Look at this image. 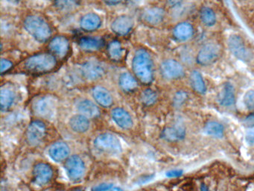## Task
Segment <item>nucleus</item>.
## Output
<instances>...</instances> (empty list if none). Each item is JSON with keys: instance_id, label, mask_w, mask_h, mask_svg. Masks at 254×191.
I'll return each mask as SVG.
<instances>
[{"instance_id": "obj_16", "label": "nucleus", "mask_w": 254, "mask_h": 191, "mask_svg": "<svg viewBox=\"0 0 254 191\" xmlns=\"http://www.w3.org/2000/svg\"><path fill=\"white\" fill-rule=\"evenodd\" d=\"M70 149L64 142H56L49 149V156L52 160L59 163L69 158Z\"/></svg>"}, {"instance_id": "obj_34", "label": "nucleus", "mask_w": 254, "mask_h": 191, "mask_svg": "<svg viewBox=\"0 0 254 191\" xmlns=\"http://www.w3.org/2000/svg\"><path fill=\"white\" fill-rule=\"evenodd\" d=\"M188 94L183 91L176 93L173 99V104L175 108H180L188 99Z\"/></svg>"}, {"instance_id": "obj_5", "label": "nucleus", "mask_w": 254, "mask_h": 191, "mask_svg": "<svg viewBox=\"0 0 254 191\" xmlns=\"http://www.w3.org/2000/svg\"><path fill=\"white\" fill-rule=\"evenodd\" d=\"M96 150L107 154H119L122 151L120 140L116 136L111 133L99 134L94 140Z\"/></svg>"}, {"instance_id": "obj_14", "label": "nucleus", "mask_w": 254, "mask_h": 191, "mask_svg": "<svg viewBox=\"0 0 254 191\" xmlns=\"http://www.w3.org/2000/svg\"><path fill=\"white\" fill-rule=\"evenodd\" d=\"M70 44L69 40L64 36L58 35L50 40L49 49L50 52L58 59H63L67 56Z\"/></svg>"}, {"instance_id": "obj_38", "label": "nucleus", "mask_w": 254, "mask_h": 191, "mask_svg": "<svg viewBox=\"0 0 254 191\" xmlns=\"http://www.w3.org/2000/svg\"><path fill=\"white\" fill-rule=\"evenodd\" d=\"M12 66L13 64L10 61L5 59H1V73L3 74V73H6L7 71L9 70L12 67Z\"/></svg>"}, {"instance_id": "obj_42", "label": "nucleus", "mask_w": 254, "mask_h": 191, "mask_svg": "<svg viewBox=\"0 0 254 191\" xmlns=\"http://www.w3.org/2000/svg\"><path fill=\"white\" fill-rule=\"evenodd\" d=\"M105 4L108 5H116L121 3L123 0H103Z\"/></svg>"}, {"instance_id": "obj_3", "label": "nucleus", "mask_w": 254, "mask_h": 191, "mask_svg": "<svg viewBox=\"0 0 254 191\" xmlns=\"http://www.w3.org/2000/svg\"><path fill=\"white\" fill-rule=\"evenodd\" d=\"M27 70L34 73H48L57 65L56 56L50 53H38L30 56L25 62Z\"/></svg>"}, {"instance_id": "obj_35", "label": "nucleus", "mask_w": 254, "mask_h": 191, "mask_svg": "<svg viewBox=\"0 0 254 191\" xmlns=\"http://www.w3.org/2000/svg\"><path fill=\"white\" fill-rule=\"evenodd\" d=\"M244 103L247 109L254 111V91H248L244 96Z\"/></svg>"}, {"instance_id": "obj_10", "label": "nucleus", "mask_w": 254, "mask_h": 191, "mask_svg": "<svg viewBox=\"0 0 254 191\" xmlns=\"http://www.w3.org/2000/svg\"><path fill=\"white\" fill-rule=\"evenodd\" d=\"M160 73L165 79L176 80L184 76L185 70L180 62L174 59H167L160 65Z\"/></svg>"}, {"instance_id": "obj_27", "label": "nucleus", "mask_w": 254, "mask_h": 191, "mask_svg": "<svg viewBox=\"0 0 254 191\" xmlns=\"http://www.w3.org/2000/svg\"><path fill=\"white\" fill-rule=\"evenodd\" d=\"M79 46L85 51H97L103 46V41L101 39L96 37H85L79 40Z\"/></svg>"}, {"instance_id": "obj_20", "label": "nucleus", "mask_w": 254, "mask_h": 191, "mask_svg": "<svg viewBox=\"0 0 254 191\" xmlns=\"http://www.w3.org/2000/svg\"><path fill=\"white\" fill-rule=\"evenodd\" d=\"M186 128L182 124L167 127L162 131L161 137L169 142H177L184 139Z\"/></svg>"}, {"instance_id": "obj_2", "label": "nucleus", "mask_w": 254, "mask_h": 191, "mask_svg": "<svg viewBox=\"0 0 254 191\" xmlns=\"http://www.w3.org/2000/svg\"><path fill=\"white\" fill-rule=\"evenodd\" d=\"M23 27L26 31L39 43H45L51 37L52 30L48 22L38 15L27 16Z\"/></svg>"}, {"instance_id": "obj_31", "label": "nucleus", "mask_w": 254, "mask_h": 191, "mask_svg": "<svg viewBox=\"0 0 254 191\" xmlns=\"http://www.w3.org/2000/svg\"><path fill=\"white\" fill-rule=\"evenodd\" d=\"M200 18L206 27H213L216 23V13L209 7H203L200 9Z\"/></svg>"}, {"instance_id": "obj_33", "label": "nucleus", "mask_w": 254, "mask_h": 191, "mask_svg": "<svg viewBox=\"0 0 254 191\" xmlns=\"http://www.w3.org/2000/svg\"><path fill=\"white\" fill-rule=\"evenodd\" d=\"M157 100V94L155 91L151 89H146L141 94V101H142L143 105L146 106H151V105L155 104Z\"/></svg>"}, {"instance_id": "obj_15", "label": "nucleus", "mask_w": 254, "mask_h": 191, "mask_svg": "<svg viewBox=\"0 0 254 191\" xmlns=\"http://www.w3.org/2000/svg\"><path fill=\"white\" fill-rule=\"evenodd\" d=\"M111 117L115 124L124 130H129L134 126L133 119L129 113L122 108H115L111 111Z\"/></svg>"}, {"instance_id": "obj_39", "label": "nucleus", "mask_w": 254, "mask_h": 191, "mask_svg": "<svg viewBox=\"0 0 254 191\" xmlns=\"http://www.w3.org/2000/svg\"><path fill=\"white\" fill-rule=\"evenodd\" d=\"M183 170H170L167 173V176L169 178H178L183 175Z\"/></svg>"}, {"instance_id": "obj_41", "label": "nucleus", "mask_w": 254, "mask_h": 191, "mask_svg": "<svg viewBox=\"0 0 254 191\" xmlns=\"http://www.w3.org/2000/svg\"><path fill=\"white\" fill-rule=\"evenodd\" d=\"M183 2V0H167V3L171 8H176L180 6Z\"/></svg>"}, {"instance_id": "obj_24", "label": "nucleus", "mask_w": 254, "mask_h": 191, "mask_svg": "<svg viewBox=\"0 0 254 191\" xmlns=\"http://www.w3.org/2000/svg\"><path fill=\"white\" fill-rule=\"evenodd\" d=\"M16 93L10 87H2L0 91V106L2 111H6L15 102Z\"/></svg>"}, {"instance_id": "obj_9", "label": "nucleus", "mask_w": 254, "mask_h": 191, "mask_svg": "<svg viewBox=\"0 0 254 191\" xmlns=\"http://www.w3.org/2000/svg\"><path fill=\"white\" fill-rule=\"evenodd\" d=\"M46 135V125L40 121H32L28 125L26 134L27 143L32 147H37L43 143Z\"/></svg>"}, {"instance_id": "obj_40", "label": "nucleus", "mask_w": 254, "mask_h": 191, "mask_svg": "<svg viewBox=\"0 0 254 191\" xmlns=\"http://www.w3.org/2000/svg\"><path fill=\"white\" fill-rule=\"evenodd\" d=\"M245 124L249 127H254V112L245 118Z\"/></svg>"}, {"instance_id": "obj_44", "label": "nucleus", "mask_w": 254, "mask_h": 191, "mask_svg": "<svg viewBox=\"0 0 254 191\" xmlns=\"http://www.w3.org/2000/svg\"><path fill=\"white\" fill-rule=\"evenodd\" d=\"M8 2H11V3L13 4H18L20 2H21L23 0H6Z\"/></svg>"}, {"instance_id": "obj_17", "label": "nucleus", "mask_w": 254, "mask_h": 191, "mask_svg": "<svg viewBox=\"0 0 254 191\" xmlns=\"http://www.w3.org/2000/svg\"><path fill=\"white\" fill-rule=\"evenodd\" d=\"M195 30L188 22H181L173 29L172 34L177 41L184 42L190 40L194 35Z\"/></svg>"}, {"instance_id": "obj_22", "label": "nucleus", "mask_w": 254, "mask_h": 191, "mask_svg": "<svg viewBox=\"0 0 254 191\" xmlns=\"http://www.w3.org/2000/svg\"><path fill=\"white\" fill-rule=\"evenodd\" d=\"M102 19L96 13H88L80 20V27L85 32H93L100 28Z\"/></svg>"}, {"instance_id": "obj_1", "label": "nucleus", "mask_w": 254, "mask_h": 191, "mask_svg": "<svg viewBox=\"0 0 254 191\" xmlns=\"http://www.w3.org/2000/svg\"><path fill=\"white\" fill-rule=\"evenodd\" d=\"M136 77L142 84L149 85L154 80V62L151 55L144 49L137 50L132 60Z\"/></svg>"}, {"instance_id": "obj_36", "label": "nucleus", "mask_w": 254, "mask_h": 191, "mask_svg": "<svg viewBox=\"0 0 254 191\" xmlns=\"http://www.w3.org/2000/svg\"><path fill=\"white\" fill-rule=\"evenodd\" d=\"M245 140L248 145L254 146V127H249L245 133Z\"/></svg>"}, {"instance_id": "obj_19", "label": "nucleus", "mask_w": 254, "mask_h": 191, "mask_svg": "<svg viewBox=\"0 0 254 191\" xmlns=\"http://www.w3.org/2000/svg\"><path fill=\"white\" fill-rule=\"evenodd\" d=\"M76 108L81 114L88 119L97 118L100 116L99 107L89 99H81L76 104Z\"/></svg>"}, {"instance_id": "obj_8", "label": "nucleus", "mask_w": 254, "mask_h": 191, "mask_svg": "<svg viewBox=\"0 0 254 191\" xmlns=\"http://www.w3.org/2000/svg\"><path fill=\"white\" fill-rule=\"evenodd\" d=\"M228 47L230 53L241 62H248L251 60L252 55L240 36L231 35L228 40Z\"/></svg>"}, {"instance_id": "obj_21", "label": "nucleus", "mask_w": 254, "mask_h": 191, "mask_svg": "<svg viewBox=\"0 0 254 191\" xmlns=\"http://www.w3.org/2000/svg\"><path fill=\"white\" fill-rule=\"evenodd\" d=\"M92 94L96 102L103 108H110L113 104L112 95L110 91L104 87H94L92 88Z\"/></svg>"}, {"instance_id": "obj_25", "label": "nucleus", "mask_w": 254, "mask_h": 191, "mask_svg": "<svg viewBox=\"0 0 254 191\" xmlns=\"http://www.w3.org/2000/svg\"><path fill=\"white\" fill-rule=\"evenodd\" d=\"M89 119L82 114H76L69 120V127L77 133H85L89 128Z\"/></svg>"}, {"instance_id": "obj_37", "label": "nucleus", "mask_w": 254, "mask_h": 191, "mask_svg": "<svg viewBox=\"0 0 254 191\" xmlns=\"http://www.w3.org/2000/svg\"><path fill=\"white\" fill-rule=\"evenodd\" d=\"M113 188V184L103 183L97 186L93 187L92 188V191H109Z\"/></svg>"}, {"instance_id": "obj_7", "label": "nucleus", "mask_w": 254, "mask_h": 191, "mask_svg": "<svg viewBox=\"0 0 254 191\" xmlns=\"http://www.w3.org/2000/svg\"><path fill=\"white\" fill-rule=\"evenodd\" d=\"M66 175L72 182H79L85 173V164L80 156H70L66 159L64 165Z\"/></svg>"}, {"instance_id": "obj_6", "label": "nucleus", "mask_w": 254, "mask_h": 191, "mask_svg": "<svg viewBox=\"0 0 254 191\" xmlns=\"http://www.w3.org/2000/svg\"><path fill=\"white\" fill-rule=\"evenodd\" d=\"M220 56V46L216 43H208L199 50L196 61L201 66H209L215 63Z\"/></svg>"}, {"instance_id": "obj_45", "label": "nucleus", "mask_w": 254, "mask_h": 191, "mask_svg": "<svg viewBox=\"0 0 254 191\" xmlns=\"http://www.w3.org/2000/svg\"><path fill=\"white\" fill-rule=\"evenodd\" d=\"M73 191H84L83 190H82V189H76V190H73Z\"/></svg>"}, {"instance_id": "obj_13", "label": "nucleus", "mask_w": 254, "mask_h": 191, "mask_svg": "<svg viewBox=\"0 0 254 191\" xmlns=\"http://www.w3.org/2000/svg\"><path fill=\"white\" fill-rule=\"evenodd\" d=\"M134 25L132 17L128 15H120L111 23V30L117 35L125 36L132 31Z\"/></svg>"}, {"instance_id": "obj_32", "label": "nucleus", "mask_w": 254, "mask_h": 191, "mask_svg": "<svg viewBox=\"0 0 254 191\" xmlns=\"http://www.w3.org/2000/svg\"><path fill=\"white\" fill-rule=\"evenodd\" d=\"M82 0H55L54 5L60 11H70L76 9L80 5Z\"/></svg>"}, {"instance_id": "obj_11", "label": "nucleus", "mask_w": 254, "mask_h": 191, "mask_svg": "<svg viewBox=\"0 0 254 191\" xmlns=\"http://www.w3.org/2000/svg\"><path fill=\"white\" fill-rule=\"evenodd\" d=\"M82 76L89 81H96L105 75V68L101 62L89 60L82 64L81 66Z\"/></svg>"}, {"instance_id": "obj_18", "label": "nucleus", "mask_w": 254, "mask_h": 191, "mask_svg": "<svg viewBox=\"0 0 254 191\" xmlns=\"http://www.w3.org/2000/svg\"><path fill=\"white\" fill-rule=\"evenodd\" d=\"M165 15V11L163 8L159 7H151V8H147L142 13V19L148 24L156 26L164 21Z\"/></svg>"}, {"instance_id": "obj_28", "label": "nucleus", "mask_w": 254, "mask_h": 191, "mask_svg": "<svg viewBox=\"0 0 254 191\" xmlns=\"http://www.w3.org/2000/svg\"><path fill=\"white\" fill-rule=\"evenodd\" d=\"M124 53H125V50L119 40H113L108 44V56L113 62H119L122 60Z\"/></svg>"}, {"instance_id": "obj_30", "label": "nucleus", "mask_w": 254, "mask_h": 191, "mask_svg": "<svg viewBox=\"0 0 254 191\" xmlns=\"http://www.w3.org/2000/svg\"><path fill=\"white\" fill-rule=\"evenodd\" d=\"M204 131L208 135L216 137V138H222L224 136L225 128H224L223 126L219 123L210 121L205 125Z\"/></svg>"}, {"instance_id": "obj_23", "label": "nucleus", "mask_w": 254, "mask_h": 191, "mask_svg": "<svg viewBox=\"0 0 254 191\" xmlns=\"http://www.w3.org/2000/svg\"><path fill=\"white\" fill-rule=\"evenodd\" d=\"M218 101L222 106L230 107L236 102L235 89L230 83H225L218 96Z\"/></svg>"}, {"instance_id": "obj_43", "label": "nucleus", "mask_w": 254, "mask_h": 191, "mask_svg": "<svg viewBox=\"0 0 254 191\" xmlns=\"http://www.w3.org/2000/svg\"><path fill=\"white\" fill-rule=\"evenodd\" d=\"M200 191H211L205 184H201L200 185Z\"/></svg>"}, {"instance_id": "obj_12", "label": "nucleus", "mask_w": 254, "mask_h": 191, "mask_svg": "<svg viewBox=\"0 0 254 191\" xmlns=\"http://www.w3.org/2000/svg\"><path fill=\"white\" fill-rule=\"evenodd\" d=\"M33 176L35 184L40 186L48 184L53 177V170L48 163H38L33 168Z\"/></svg>"}, {"instance_id": "obj_4", "label": "nucleus", "mask_w": 254, "mask_h": 191, "mask_svg": "<svg viewBox=\"0 0 254 191\" xmlns=\"http://www.w3.org/2000/svg\"><path fill=\"white\" fill-rule=\"evenodd\" d=\"M32 109L38 117L53 118L57 109V99L53 96H41L33 101Z\"/></svg>"}, {"instance_id": "obj_26", "label": "nucleus", "mask_w": 254, "mask_h": 191, "mask_svg": "<svg viewBox=\"0 0 254 191\" xmlns=\"http://www.w3.org/2000/svg\"><path fill=\"white\" fill-rule=\"evenodd\" d=\"M119 85L122 91L126 93H131L138 88L137 79L130 73L125 72L119 76Z\"/></svg>"}, {"instance_id": "obj_29", "label": "nucleus", "mask_w": 254, "mask_h": 191, "mask_svg": "<svg viewBox=\"0 0 254 191\" xmlns=\"http://www.w3.org/2000/svg\"><path fill=\"white\" fill-rule=\"evenodd\" d=\"M190 83H191L192 88L198 94H203L206 93V84L202 77V75L198 71L194 70L192 72L190 75Z\"/></svg>"}]
</instances>
